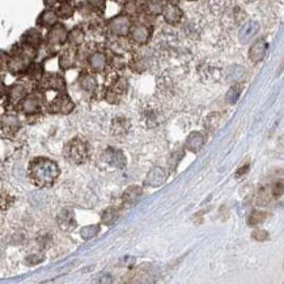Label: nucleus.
Listing matches in <instances>:
<instances>
[{"label":"nucleus","mask_w":284,"mask_h":284,"mask_svg":"<svg viewBox=\"0 0 284 284\" xmlns=\"http://www.w3.org/2000/svg\"><path fill=\"white\" fill-rule=\"evenodd\" d=\"M67 40H68V31L67 29H66L65 25L62 24L54 25L53 28L49 30V33H47V42H49V45H51V46H55V45H63Z\"/></svg>","instance_id":"423d86ee"},{"label":"nucleus","mask_w":284,"mask_h":284,"mask_svg":"<svg viewBox=\"0 0 284 284\" xmlns=\"http://www.w3.org/2000/svg\"><path fill=\"white\" fill-rule=\"evenodd\" d=\"M109 31L111 34H114L117 37H126L130 34L131 28V19L126 15H119L115 16L109 21Z\"/></svg>","instance_id":"7ed1b4c3"},{"label":"nucleus","mask_w":284,"mask_h":284,"mask_svg":"<svg viewBox=\"0 0 284 284\" xmlns=\"http://www.w3.org/2000/svg\"><path fill=\"white\" fill-rule=\"evenodd\" d=\"M123 124H127V120L124 119H115L114 123H113V131H114V134L117 135V134H124L127 133V130H129V126L127 127H123Z\"/></svg>","instance_id":"72a5a7b5"},{"label":"nucleus","mask_w":284,"mask_h":284,"mask_svg":"<svg viewBox=\"0 0 284 284\" xmlns=\"http://www.w3.org/2000/svg\"><path fill=\"white\" fill-rule=\"evenodd\" d=\"M29 72H30L31 76L38 79V77H41V75H42V67H41L40 65H33L29 68Z\"/></svg>","instance_id":"e433bc0d"},{"label":"nucleus","mask_w":284,"mask_h":284,"mask_svg":"<svg viewBox=\"0 0 284 284\" xmlns=\"http://www.w3.org/2000/svg\"><path fill=\"white\" fill-rule=\"evenodd\" d=\"M108 65V58L102 51H96L93 53L89 58V67L94 72H102Z\"/></svg>","instance_id":"aec40b11"},{"label":"nucleus","mask_w":284,"mask_h":284,"mask_svg":"<svg viewBox=\"0 0 284 284\" xmlns=\"http://www.w3.org/2000/svg\"><path fill=\"white\" fill-rule=\"evenodd\" d=\"M104 161L106 164L111 165V167L117 168H124L126 167V157H124L123 152L115 148H108L104 152Z\"/></svg>","instance_id":"0eeeda50"},{"label":"nucleus","mask_w":284,"mask_h":284,"mask_svg":"<svg viewBox=\"0 0 284 284\" xmlns=\"http://www.w3.org/2000/svg\"><path fill=\"white\" fill-rule=\"evenodd\" d=\"M127 89H129V81L124 77H118L117 80L109 87L105 96L106 100H108V102H111V104H117L119 101V97L124 94Z\"/></svg>","instance_id":"20e7f679"},{"label":"nucleus","mask_w":284,"mask_h":284,"mask_svg":"<svg viewBox=\"0 0 284 284\" xmlns=\"http://www.w3.org/2000/svg\"><path fill=\"white\" fill-rule=\"evenodd\" d=\"M99 232H100L99 226H87L81 229L80 235L81 237H83V240H90V238L96 237Z\"/></svg>","instance_id":"2f4dec72"},{"label":"nucleus","mask_w":284,"mask_h":284,"mask_svg":"<svg viewBox=\"0 0 284 284\" xmlns=\"http://www.w3.org/2000/svg\"><path fill=\"white\" fill-rule=\"evenodd\" d=\"M164 6L165 4L163 2H148L145 8L151 16H160L164 10Z\"/></svg>","instance_id":"7c9ffc66"},{"label":"nucleus","mask_w":284,"mask_h":284,"mask_svg":"<svg viewBox=\"0 0 284 284\" xmlns=\"http://www.w3.org/2000/svg\"><path fill=\"white\" fill-rule=\"evenodd\" d=\"M272 197H274L272 187H262L257 195V203H258V206H266L267 203H270Z\"/></svg>","instance_id":"bb28decb"},{"label":"nucleus","mask_w":284,"mask_h":284,"mask_svg":"<svg viewBox=\"0 0 284 284\" xmlns=\"http://www.w3.org/2000/svg\"><path fill=\"white\" fill-rule=\"evenodd\" d=\"M75 12V8L71 6L70 3H62L60 6L58 7V10H56V16L60 17V19H70L74 16Z\"/></svg>","instance_id":"c85d7f7f"},{"label":"nucleus","mask_w":284,"mask_h":284,"mask_svg":"<svg viewBox=\"0 0 284 284\" xmlns=\"http://www.w3.org/2000/svg\"><path fill=\"white\" fill-rule=\"evenodd\" d=\"M124 6H126V7H124V11L127 12L126 16H129V17H130V15H134V13H135L136 3H134V2H129V3H126Z\"/></svg>","instance_id":"58836bf2"},{"label":"nucleus","mask_w":284,"mask_h":284,"mask_svg":"<svg viewBox=\"0 0 284 284\" xmlns=\"http://www.w3.org/2000/svg\"><path fill=\"white\" fill-rule=\"evenodd\" d=\"M75 59H76V51H75L74 47L65 50L60 55V59H59V66L63 70H68L75 65Z\"/></svg>","instance_id":"4be33fe9"},{"label":"nucleus","mask_w":284,"mask_h":284,"mask_svg":"<svg viewBox=\"0 0 284 284\" xmlns=\"http://www.w3.org/2000/svg\"><path fill=\"white\" fill-rule=\"evenodd\" d=\"M253 237L256 238L257 241H265L269 238V233L263 229H257V231L253 232Z\"/></svg>","instance_id":"c9c22d12"},{"label":"nucleus","mask_w":284,"mask_h":284,"mask_svg":"<svg viewBox=\"0 0 284 284\" xmlns=\"http://www.w3.org/2000/svg\"><path fill=\"white\" fill-rule=\"evenodd\" d=\"M247 169H249V165L246 164V165H244V167L241 168V169H238L237 173H236V174H237V176H242V174H244L245 172H247Z\"/></svg>","instance_id":"a19ab883"},{"label":"nucleus","mask_w":284,"mask_h":284,"mask_svg":"<svg viewBox=\"0 0 284 284\" xmlns=\"http://www.w3.org/2000/svg\"><path fill=\"white\" fill-rule=\"evenodd\" d=\"M22 111L25 114H34L37 113L41 108V99L38 94H30V96H26L22 100Z\"/></svg>","instance_id":"f3484780"},{"label":"nucleus","mask_w":284,"mask_h":284,"mask_svg":"<svg viewBox=\"0 0 284 284\" xmlns=\"http://www.w3.org/2000/svg\"><path fill=\"white\" fill-rule=\"evenodd\" d=\"M161 15L164 16V20L170 25H177L182 20L183 12L177 4L168 3L164 6V10Z\"/></svg>","instance_id":"1a4fd4ad"},{"label":"nucleus","mask_w":284,"mask_h":284,"mask_svg":"<svg viewBox=\"0 0 284 284\" xmlns=\"http://www.w3.org/2000/svg\"><path fill=\"white\" fill-rule=\"evenodd\" d=\"M68 41L71 42L74 46H79L84 42V31L80 28H75L72 29L70 33H68Z\"/></svg>","instance_id":"cd10ccee"},{"label":"nucleus","mask_w":284,"mask_h":284,"mask_svg":"<svg viewBox=\"0 0 284 284\" xmlns=\"http://www.w3.org/2000/svg\"><path fill=\"white\" fill-rule=\"evenodd\" d=\"M266 51H267V42L263 38L254 42L253 46L249 50V59L253 63H260L261 60L265 59Z\"/></svg>","instance_id":"4468645a"},{"label":"nucleus","mask_w":284,"mask_h":284,"mask_svg":"<svg viewBox=\"0 0 284 284\" xmlns=\"http://www.w3.org/2000/svg\"><path fill=\"white\" fill-rule=\"evenodd\" d=\"M6 92H7L6 85H4L3 80H2V79H0V97H3L4 94H6Z\"/></svg>","instance_id":"ea45409f"},{"label":"nucleus","mask_w":284,"mask_h":284,"mask_svg":"<svg viewBox=\"0 0 284 284\" xmlns=\"http://www.w3.org/2000/svg\"><path fill=\"white\" fill-rule=\"evenodd\" d=\"M260 30V24L253 20L250 21L245 22V25L241 28L240 34H238V38H240V42L241 44H247V42H250L254 37L257 36Z\"/></svg>","instance_id":"f8f14e48"},{"label":"nucleus","mask_w":284,"mask_h":284,"mask_svg":"<svg viewBox=\"0 0 284 284\" xmlns=\"http://www.w3.org/2000/svg\"><path fill=\"white\" fill-rule=\"evenodd\" d=\"M44 87L46 89H53V90H63L66 88V83L63 80L62 76H59L58 74H50L42 81Z\"/></svg>","instance_id":"6ab92c4d"},{"label":"nucleus","mask_w":284,"mask_h":284,"mask_svg":"<svg viewBox=\"0 0 284 284\" xmlns=\"http://www.w3.org/2000/svg\"><path fill=\"white\" fill-rule=\"evenodd\" d=\"M30 59L26 55V49L25 51H17L12 58L8 59V68L13 74H20V72L28 70Z\"/></svg>","instance_id":"39448f33"},{"label":"nucleus","mask_w":284,"mask_h":284,"mask_svg":"<svg viewBox=\"0 0 284 284\" xmlns=\"http://www.w3.org/2000/svg\"><path fill=\"white\" fill-rule=\"evenodd\" d=\"M29 176L34 185L46 187L55 182V179L59 176V168L56 163L49 159H36L30 163Z\"/></svg>","instance_id":"f257e3e1"},{"label":"nucleus","mask_w":284,"mask_h":284,"mask_svg":"<svg viewBox=\"0 0 284 284\" xmlns=\"http://www.w3.org/2000/svg\"><path fill=\"white\" fill-rule=\"evenodd\" d=\"M266 217H267V213L263 212V211L257 210L250 213V216L247 219V223H249V226H258V224L265 222Z\"/></svg>","instance_id":"c756f323"},{"label":"nucleus","mask_w":284,"mask_h":284,"mask_svg":"<svg viewBox=\"0 0 284 284\" xmlns=\"http://www.w3.org/2000/svg\"><path fill=\"white\" fill-rule=\"evenodd\" d=\"M143 190L140 186H130L127 188L126 192L122 195V203L123 206L129 207V206H134L135 203L139 202V199L142 198Z\"/></svg>","instance_id":"dca6fc26"},{"label":"nucleus","mask_w":284,"mask_h":284,"mask_svg":"<svg viewBox=\"0 0 284 284\" xmlns=\"http://www.w3.org/2000/svg\"><path fill=\"white\" fill-rule=\"evenodd\" d=\"M25 97H26V89H25V87L21 85V84H15V85H12L10 92H8V99H10V101L13 102V104H17V102L22 101Z\"/></svg>","instance_id":"5701e85b"},{"label":"nucleus","mask_w":284,"mask_h":284,"mask_svg":"<svg viewBox=\"0 0 284 284\" xmlns=\"http://www.w3.org/2000/svg\"><path fill=\"white\" fill-rule=\"evenodd\" d=\"M229 72L232 74L229 75V80H233V81L240 80L241 77L245 75V71L241 67H233L232 70H229Z\"/></svg>","instance_id":"f704fd0d"},{"label":"nucleus","mask_w":284,"mask_h":284,"mask_svg":"<svg viewBox=\"0 0 284 284\" xmlns=\"http://www.w3.org/2000/svg\"><path fill=\"white\" fill-rule=\"evenodd\" d=\"M56 222H58V226L60 227V229L66 232H70L76 227V219H75V213L72 210H66L60 211L56 217Z\"/></svg>","instance_id":"9b49d317"},{"label":"nucleus","mask_w":284,"mask_h":284,"mask_svg":"<svg viewBox=\"0 0 284 284\" xmlns=\"http://www.w3.org/2000/svg\"><path fill=\"white\" fill-rule=\"evenodd\" d=\"M65 154L66 157L71 161V163H74V164H83L84 161H87L88 154H89L87 143L79 139V138L72 139L71 142L66 145Z\"/></svg>","instance_id":"f03ea898"},{"label":"nucleus","mask_w":284,"mask_h":284,"mask_svg":"<svg viewBox=\"0 0 284 284\" xmlns=\"http://www.w3.org/2000/svg\"><path fill=\"white\" fill-rule=\"evenodd\" d=\"M3 127L4 130L10 131V133H15L20 129V120L19 118L15 115H7L3 118Z\"/></svg>","instance_id":"a878e982"},{"label":"nucleus","mask_w":284,"mask_h":284,"mask_svg":"<svg viewBox=\"0 0 284 284\" xmlns=\"http://www.w3.org/2000/svg\"><path fill=\"white\" fill-rule=\"evenodd\" d=\"M165 179H167V172L163 168L154 167L153 169L149 170V173L145 177L144 185L151 186V187H159L165 182Z\"/></svg>","instance_id":"9d476101"},{"label":"nucleus","mask_w":284,"mask_h":284,"mask_svg":"<svg viewBox=\"0 0 284 284\" xmlns=\"http://www.w3.org/2000/svg\"><path fill=\"white\" fill-rule=\"evenodd\" d=\"M56 21H58L56 13L51 10H46L40 15L37 24L40 26H44V28H53L54 25H56Z\"/></svg>","instance_id":"412c9836"},{"label":"nucleus","mask_w":284,"mask_h":284,"mask_svg":"<svg viewBox=\"0 0 284 284\" xmlns=\"http://www.w3.org/2000/svg\"><path fill=\"white\" fill-rule=\"evenodd\" d=\"M204 145V136L201 133H192L188 135V138L186 139V149H188L190 152H197L201 151Z\"/></svg>","instance_id":"a211bd4d"},{"label":"nucleus","mask_w":284,"mask_h":284,"mask_svg":"<svg viewBox=\"0 0 284 284\" xmlns=\"http://www.w3.org/2000/svg\"><path fill=\"white\" fill-rule=\"evenodd\" d=\"M241 89H242V85H238V84L233 85V87L228 90V93H227V101H228L229 104H236L238 97H240L241 92H242Z\"/></svg>","instance_id":"473e14b6"},{"label":"nucleus","mask_w":284,"mask_h":284,"mask_svg":"<svg viewBox=\"0 0 284 284\" xmlns=\"http://www.w3.org/2000/svg\"><path fill=\"white\" fill-rule=\"evenodd\" d=\"M80 87L83 88L85 92L93 93L97 89L96 79L89 74H83L80 76Z\"/></svg>","instance_id":"b1692460"},{"label":"nucleus","mask_w":284,"mask_h":284,"mask_svg":"<svg viewBox=\"0 0 284 284\" xmlns=\"http://www.w3.org/2000/svg\"><path fill=\"white\" fill-rule=\"evenodd\" d=\"M75 105L74 102L71 101V99L66 94H62V96L56 97L55 100L51 104V111L54 113H62V114H68L74 110Z\"/></svg>","instance_id":"ddd939ff"},{"label":"nucleus","mask_w":284,"mask_h":284,"mask_svg":"<svg viewBox=\"0 0 284 284\" xmlns=\"http://www.w3.org/2000/svg\"><path fill=\"white\" fill-rule=\"evenodd\" d=\"M130 38L139 45H144L148 42L149 37H151V29L147 25L143 24H136L134 25L130 30Z\"/></svg>","instance_id":"6e6552de"},{"label":"nucleus","mask_w":284,"mask_h":284,"mask_svg":"<svg viewBox=\"0 0 284 284\" xmlns=\"http://www.w3.org/2000/svg\"><path fill=\"white\" fill-rule=\"evenodd\" d=\"M118 216H119V212H118L117 208L110 207L106 208V210L102 212L101 220L105 226H111V224H114V223L117 222Z\"/></svg>","instance_id":"393cba45"},{"label":"nucleus","mask_w":284,"mask_h":284,"mask_svg":"<svg viewBox=\"0 0 284 284\" xmlns=\"http://www.w3.org/2000/svg\"><path fill=\"white\" fill-rule=\"evenodd\" d=\"M97 284H113V276L109 274H102L97 279Z\"/></svg>","instance_id":"4c0bfd02"},{"label":"nucleus","mask_w":284,"mask_h":284,"mask_svg":"<svg viewBox=\"0 0 284 284\" xmlns=\"http://www.w3.org/2000/svg\"><path fill=\"white\" fill-rule=\"evenodd\" d=\"M21 42L24 45L25 49L29 50H36L40 47L41 42H42V36L37 29H30L22 36Z\"/></svg>","instance_id":"2eb2a0df"}]
</instances>
